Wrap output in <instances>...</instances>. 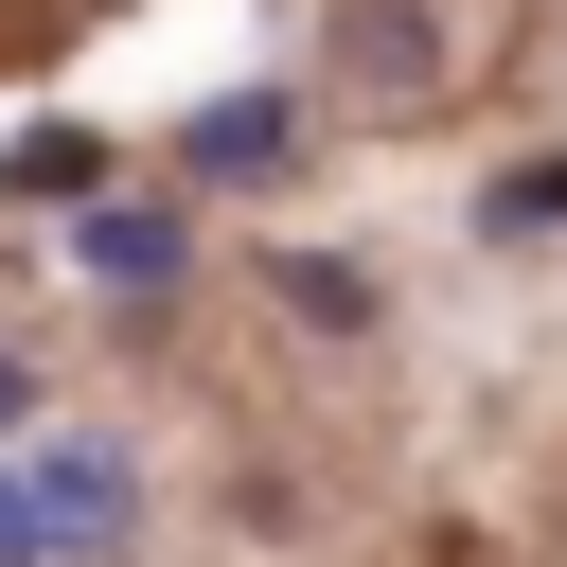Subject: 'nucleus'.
Listing matches in <instances>:
<instances>
[{"label":"nucleus","mask_w":567,"mask_h":567,"mask_svg":"<svg viewBox=\"0 0 567 567\" xmlns=\"http://www.w3.org/2000/svg\"><path fill=\"white\" fill-rule=\"evenodd\" d=\"M337 53H354L390 106H425V89H443V18H425V0H337Z\"/></svg>","instance_id":"20e7f679"},{"label":"nucleus","mask_w":567,"mask_h":567,"mask_svg":"<svg viewBox=\"0 0 567 567\" xmlns=\"http://www.w3.org/2000/svg\"><path fill=\"white\" fill-rule=\"evenodd\" d=\"M177 159H195V177H284V159H301V106H284V89H213Z\"/></svg>","instance_id":"7ed1b4c3"},{"label":"nucleus","mask_w":567,"mask_h":567,"mask_svg":"<svg viewBox=\"0 0 567 567\" xmlns=\"http://www.w3.org/2000/svg\"><path fill=\"white\" fill-rule=\"evenodd\" d=\"M0 567H53V514H35V478H0Z\"/></svg>","instance_id":"6e6552de"},{"label":"nucleus","mask_w":567,"mask_h":567,"mask_svg":"<svg viewBox=\"0 0 567 567\" xmlns=\"http://www.w3.org/2000/svg\"><path fill=\"white\" fill-rule=\"evenodd\" d=\"M18 478H35V514H53V567H71V549H124V532H142V461H124V443H35Z\"/></svg>","instance_id":"f257e3e1"},{"label":"nucleus","mask_w":567,"mask_h":567,"mask_svg":"<svg viewBox=\"0 0 567 567\" xmlns=\"http://www.w3.org/2000/svg\"><path fill=\"white\" fill-rule=\"evenodd\" d=\"M18 408H35V372H18V354H0V425H18Z\"/></svg>","instance_id":"1a4fd4ad"},{"label":"nucleus","mask_w":567,"mask_h":567,"mask_svg":"<svg viewBox=\"0 0 567 567\" xmlns=\"http://www.w3.org/2000/svg\"><path fill=\"white\" fill-rule=\"evenodd\" d=\"M89 177H106V142H89V124H35V142H18V195H35V213H71Z\"/></svg>","instance_id":"423d86ee"},{"label":"nucleus","mask_w":567,"mask_h":567,"mask_svg":"<svg viewBox=\"0 0 567 567\" xmlns=\"http://www.w3.org/2000/svg\"><path fill=\"white\" fill-rule=\"evenodd\" d=\"M266 284H284V301H301L319 337H354V319H372V266H337V248H284Z\"/></svg>","instance_id":"39448f33"},{"label":"nucleus","mask_w":567,"mask_h":567,"mask_svg":"<svg viewBox=\"0 0 567 567\" xmlns=\"http://www.w3.org/2000/svg\"><path fill=\"white\" fill-rule=\"evenodd\" d=\"M478 230H567V159H514V177H478Z\"/></svg>","instance_id":"0eeeda50"},{"label":"nucleus","mask_w":567,"mask_h":567,"mask_svg":"<svg viewBox=\"0 0 567 567\" xmlns=\"http://www.w3.org/2000/svg\"><path fill=\"white\" fill-rule=\"evenodd\" d=\"M71 266H89L106 301H159V284L195 266V230H177L159 195H71Z\"/></svg>","instance_id":"f03ea898"}]
</instances>
